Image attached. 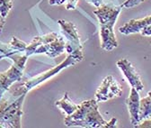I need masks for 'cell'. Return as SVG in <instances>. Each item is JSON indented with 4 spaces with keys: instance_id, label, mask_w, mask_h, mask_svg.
<instances>
[{
    "instance_id": "6da1fadb",
    "label": "cell",
    "mask_w": 151,
    "mask_h": 128,
    "mask_svg": "<svg viewBox=\"0 0 151 128\" xmlns=\"http://www.w3.org/2000/svg\"><path fill=\"white\" fill-rule=\"evenodd\" d=\"M116 118L106 122L98 110V102L93 99L83 101L72 115L67 116L64 124L68 127L79 126L86 128H107L115 127Z\"/></svg>"
},
{
    "instance_id": "7a4b0ae2",
    "label": "cell",
    "mask_w": 151,
    "mask_h": 128,
    "mask_svg": "<svg viewBox=\"0 0 151 128\" xmlns=\"http://www.w3.org/2000/svg\"><path fill=\"white\" fill-rule=\"evenodd\" d=\"M121 11V7H111L108 5H103L98 7V9L93 11L100 25V35L102 39L101 48L104 51H110L118 47V42L113 31V26L118 19Z\"/></svg>"
},
{
    "instance_id": "3957f363",
    "label": "cell",
    "mask_w": 151,
    "mask_h": 128,
    "mask_svg": "<svg viewBox=\"0 0 151 128\" xmlns=\"http://www.w3.org/2000/svg\"><path fill=\"white\" fill-rule=\"evenodd\" d=\"M77 62H78L77 60H75L71 55H68L65 59V61H63L60 64L57 65L54 68L42 73L41 75H38L36 77L29 79V80H27L20 83V84L16 85L15 87L10 88L9 90L7 91V98H16L20 97L22 95H26L28 93V91H30L34 87L39 86L40 84L46 81L48 79L57 75L63 69L68 68V67L72 66V65H75Z\"/></svg>"
},
{
    "instance_id": "277c9868",
    "label": "cell",
    "mask_w": 151,
    "mask_h": 128,
    "mask_svg": "<svg viewBox=\"0 0 151 128\" xmlns=\"http://www.w3.org/2000/svg\"><path fill=\"white\" fill-rule=\"evenodd\" d=\"M26 95L16 98H6L0 104V128H21L23 104Z\"/></svg>"
},
{
    "instance_id": "5b68a950",
    "label": "cell",
    "mask_w": 151,
    "mask_h": 128,
    "mask_svg": "<svg viewBox=\"0 0 151 128\" xmlns=\"http://www.w3.org/2000/svg\"><path fill=\"white\" fill-rule=\"evenodd\" d=\"M28 56L26 54L15 53L11 55L8 59L13 61V65L6 71L0 72V99L9 90L13 84L22 80L25 63Z\"/></svg>"
},
{
    "instance_id": "8992f818",
    "label": "cell",
    "mask_w": 151,
    "mask_h": 128,
    "mask_svg": "<svg viewBox=\"0 0 151 128\" xmlns=\"http://www.w3.org/2000/svg\"><path fill=\"white\" fill-rule=\"evenodd\" d=\"M58 23L61 28L62 34L66 38V51L78 62L83 61V46L80 42L77 26L73 23L65 20H59Z\"/></svg>"
},
{
    "instance_id": "52a82bcc",
    "label": "cell",
    "mask_w": 151,
    "mask_h": 128,
    "mask_svg": "<svg viewBox=\"0 0 151 128\" xmlns=\"http://www.w3.org/2000/svg\"><path fill=\"white\" fill-rule=\"evenodd\" d=\"M122 94V89L119 83L112 76H107L96 90V99L97 102H104L112 98L121 97Z\"/></svg>"
},
{
    "instance_id": "ba28073f",
    "label": "cell",
    "mask_w": 151,
    "mask_h": 128,
    "mask_svg": "<svg viewBox=\"0 0 151 128\" xmlns=\"http://www.w3.org/2000/svg\"><path fill=\"white\" fill-rule=\"evenodd\" d=\"M116 65L122 70L131 87L135 88L138 91L143 90L144 86L141 81V79L129 61H128L127 59H122L117 61Z\"/></svg>"
},
{
    "instance_id": "9c48e42d",
    "label": "cell",
    "mask_w": 151,
    "mask_h": 128,
    "mask_svg": "<svg viewBox=\"0 0 151 128\" xmlns=\"http://www.w3.org/2000/svg\"><path fill=\"white\" fill-rule=\"evenodd\" d=\"M66 50V42L64 41L63 37L59 36L58 38H56L54 41L43 43L37 47L34 54H42L44 53L50 58H56L65 51Z\"/></svg>"
},
{
    "instance_id": "30bf717a",
    "label": "cell",
    "mask_w": 151,
    "mask_h": 128,
    "mask_svg": "<svg viewBox=\"0 0 151 128\" xmlns=\"http://www.w3.org/2000/svg\"><path fill=\"white\" fill-rule=\"evenodd\" d=\"M139 91L135 88L131 87L129 96L126 99V105L130 116V123L135 127L141 122L139 119Z\"/></svg>"
},
{
    "instance_id": "8fae6325",
    "label": "cell",
    "mask_w": 151,
    "mask_h": 128,
    "mask_svg": "<svg viewBox=\"0 0 151 128\" xmlns=\"http://www.w3.org/2000/svg\"><path fill=\"white\" fill-rule=\"evenodd\" d=\"M151 25V15L141 19H131L119 28V32L122 34H131L140 33V31L147 25Z\"/></svg>"
},
{
    "instance_id": "7c38bea8",
    "label": "cell",
    "mask_w": 151,
    "mask_h": 128,
    "mask_svg": "<svg viewBox=\"0 0 151 128\" xmlns=\"http://www.w3.org/2000/svg\"><path fill=\"white\" fill-rule=\"evenodd\" d=\"M58 37L59 36L56 33H50L42 35V36H36V37H34L32 40V42L27 45V48H26L24 53L29 57V56L32 55V54H34V51H35L37 47H39L40 45H42L43 43L52 42Z\"/></svg>"
},
{
    "instance_id": "4fadbf2b",
    "label": "cell",
    "mask_w": 151,
    "mask_h": 128,
    "mask_svg": "<svg viewBox=\"0 0 151 128\" xmlns=\"http://www.w3.org/2000/svg\"><path fill=\"white\" fill-rule=\"evenodd\" d=\"M55 106L59 107L67 116L72 115L78 107V105H76L74 102H72L67 92L64 94V97L60 100H57L55 102Z\"/></svg>"
},
{
    "instance_id": "5bb4252c",
    "label": "cell",
    "mask_w": 151,
    "mask_h": 128,
    "mask_svg": "<svg viewBox=\"0 0 151 128\" xmlns=\"http://www.w3.org/2000/svg\"><path fill=\"white\" fill-rule=\"evenodd\" d=\"M151 116V91L147 93V96L142 98L139 102V119L140 121L149 117Z\"/></svg>"
},
{
    "instance_id": "9a60e30c",
    "label": "cell",
    "mask_w": 151,
    "mask_h": 128,
    "mask_svg": "<svg viewBox=\"0 0 151 128\" xmlns=\"http://www.w3.org/2000/svg\"><path fill=\"white\" fill-rule=\"evenodd\" d=\"M10 46L15 51L16 53H20V52H25V50L27 48V43H25L24 42L19 40L18 38L13 36L12 40L9 43Z\"/></svg>"
},
{
    "instance_id": "2e32d148",
    "label": "cell",
    "mask_w": 151,
    "mask_h": 128,
    "mask_svg": "<svg viewBox=\"0 0 151 128\" xmlns=\"http://www.w3.org/2000/svg\"><path fill=\"white\" fill-rule=\"evenodd\" d=\"M15 51L8 43H4L0 42V60L9 58L13 54H15Z\"/></svg>"
},
{
    "instance_id": "e0dca14e",
    "label": "cell",
    "mask_w": 151,
    "mask_h": 128,
    "mask_svg": "<svg viewBox=\"0 0 151 128\" xmlns=\"http://www.w3.org/2000/svg\"><path fill=\"white\" fill-rule=\"evenodd\" d=\"M13 7V1L12 0H0V14L2 17L6 18L10 10Z\"/></svg>"
},
{
    "instance_id": "ac0fdd59",
    "label": "cell",
    "mask_w": 151,
    "mask_h": 128,
    "mask_svg": "<svg viewBox=\"0 0 151 128\" xmlns=\"http://www.w3.org/2000/svg\"><path fill=\"white\" fill-rule=\"evenodd\" d=\"M144 0H126V1L121 5L122 8H133L139 4H141Z\"/></svg>"
},
{
    "instance_id": "d6986e66",
    "label": "cell",
    "mask_w": 151,
    "mask_h": 128,
    "mask_svg": "<svg viewBox=\"0 0 151 128\" xmlns=\"http://www.w3.org/2000/svg\"><path fill=\"white\" fill-rule=\"evenodd\" d=\"M78 3V0H68L66 4V9L67 10H75L77 8Z\"/></svg>"
},
{
    "instance_id": "ffe728a7",
    "label": "cell",
    "mask_w": 151,
    "mask_h": 128,
    "mask_svg": "<svg viewBox=\"0 0 151 128\" xmlns=\"http://www.w3.org/2000/svg\"><path fill=\"white\" fill-rule=\"evenodd\" d=\"M86 2L97 8L104 5V0H86Z\"/></svg>"
},
{
    "instance_id": "44dd1931",
    "label": "cell",
    "mask_w": 151,
    "mask_h": 128,
    "mask_svg": "<svg viewBox=\"0 0 151 128\" xmlns=\"http://www.w3.org/2000/svg\"><path fill=\"white\" fill-rule=\"evenodd\" d=\"M136 127H138V128H151V120H144L142 123H139Z\"/></svg>"
},
{
    "instance_id": "7402d4cb",
    "label": "cell",
    "mask_w": 151,
    "mask_h": 128,
    "mask_svg": "<svg viewBox=\"0 0 151 128\" xmlns=\"http://www.w3.org/2000/svg\"><path fill=\"white\" fill-rule=\"evenodd\" d=\"M140 33H141V35H144V36H151V25L145 26L140 31Z\"/></svg>"
},
{
    "instance_id": "603a6c76",
    "label": "cell",
    "mask_w": 151,
    "mask_h": 128,
    "mask_svg": "<svg viewBox=\"0 0 151 128\" xmlns=\"http://www.w3.org/2000/svg\"><path fill=\"white\" fill-rule=\"evenodd\" d=\"M66 0H49V4L50 6H60L65 3Z\"/></svg>"
},
{
    "instance_id": "cb8c5ba5",
    "label": "cell",
    "mask_w": 151,
    "mask_h": 128,
    "mask_svg": "<svg viewBox=\"0 0 151 128\" xmlns=\"http://www.w3.org/2000/svg\"><path fill=\"white\" fill-rule=\"evenodd\" d=\"M5 23H6V18L2 17V16H1V14H0V33H2V31H3V28H4Z\"/></svg>"
}]
</instances>
